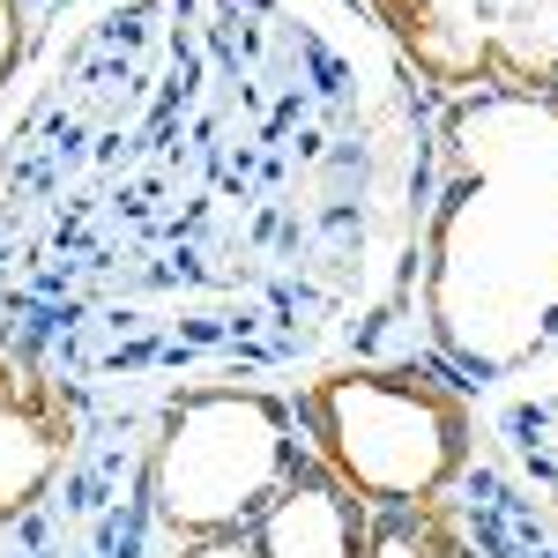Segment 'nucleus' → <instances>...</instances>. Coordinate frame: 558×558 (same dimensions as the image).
Returning <instances> with one entry per match:
<instances>
[{"label": "nucleus", "instance_id": "obj_12", "mask_svg": "<svg viewBox=\"0 0 558 558\" xmlns=\"http://www.w3.org/2000/svg\"><path fill=\"white\" fill-rule=\"evenodd\" d=\"M172 558H254V551H246V536H209V544H179Z\"/></svg>", "mask_w": 558, "mask_h": 558}, {"label": "nucleus", "instance_id": "obj_1", "mask_svg": "<svg viewBox=\"0 0 558 558\" xmlns=\"http://www.w3.org/2000/svg\"><path fill=\"white\" fill-rule=\"evenodd\" d=\"M0 105V350L89 395L417 357L432 89L365 0H45Z\"/></svg>", "mask_w": 558, "mask_h": 558}, {"label": "nucleus", "instance_id": "obj_11", "mask_svg": "<svg viewBox=\"0 0 558 558\" xmlns=\"http://www.w3.org/2000/svg\"><path fill=\"white\" fill-rule=\"evenodd\" d=\"M31 31H38L31 0H0V105L15 97L23 68H31Z\"/></svg>", "mask_w": 558, "mask_h": 558}, {"label": "nucleus", "instance_id": "obj_5", "mask_svg": "<svg viewBox=\"0 0 558 558\" xmlns=\"http://www.w3.org/2000/svg\"><path fill=\"white\" fill-rule=\"evenodd\" d=\"M365 15L432 97L499 83L558 112V0H365Z\"/></svg>", "mask_w": 558, "mask_h": 558}, {"label": "nucleus", "instance_id": "obj_9", "mask_svg": "<svg viewBox=\"0 0 558 558\" xmlns=\"http://www.w3.org/2000/svg\"><path fill=\"white\" fill-rule=\"evenodd\" d=\"M499 462L529 484V492H544L558 507V387H536V395H514L499 417Z\"/></svg>", "mask_w": 558, "mask_h": 558}, {"label": "nucleus", "instance_id": "obj_7", "mask_svg": "<svg viewBox=\"0 0 558 558\" xmlns=\"http://www.w3.org/2000/svg\"><path fill=\"white\" fill-rule=\"evenodd\" d=\"M365 521H373V507L305 454L291 470V484L268 499V514L246 529V551L254 558H365Z\"/></svg>", "mask_w": 558, "mask_h": 558}, {"label": "nucleus", "instance_id": "obj_8", "mask_svg": "<svg viewBox=\"0 0 558 558\" xmlns=\"http://www.w3.org/2000/svg\"><path fill=\"white\" fill-rule=\"evenodd\" d=\"M439 507L476 544V558H558V507L492 454H476Z\"/></svg>", "mask_w": 558, "mask_h": 558}, {"label": "nucleus", "instance_id": "obj_2", "mask_svg": "<svg viewBox=\"0 0 558 558\" xmlns=\"http://www.w3.org/2000/svg\"><path fill=\"white\" fill-rule=\"evenodd\" d=\"M417 357L470 395L558 357V112L529 89L432 97Z\"/></svg>", "mask_w": 558, "mask_h": 558}, {"label": "nucleus", "instance_id": "obj_10", "mask_svg": "<svg viewBox=\"0 0 558 558\" xmlns=\"http://www.w3.org/2000/svg\"><path fill=\"white\" fill-rule=\"evenodd\" d=\"M365 558H476V544L432 499V507H387L365 521Z\"/></svg>", "mask_w": 558, "mask_h": 558}, {"label": "nucleus", "instance_id": "obj_6", "mask_svg": "<svg viewBox=\"0 0 558 558\" xmlns=\"http://www.w3.org/2000/svg\"><path fill=\"white\" fill-rule=\"evenodd\" d=\"M97 402L105 395L0 350V529L38 514V499L68 476Z\"/></svg>", "mask_w": 558, "mask_h": 558}, {"label": "nucleus", "instance_id": "obj_3", "mask_svg": "<svg viewBox=\"0 0 558 558\" xmlns=\"http://www.w3.org/2000/svg\"><path fill=\"white\" fill-rule=\"evenodd\" d=\"M299 439L320 470L350 484L373 514L432 507L484 454L476 395L454 387L432 357H343L291 395Z\"/></svg>", "mask_w": 558, "mask_h": 558}, {"label": "nucleus", "instance_id": "obj_4", "mask_svg": "<svg viewBox=\"0 0 558 558\" xmlns=\"http://www.w3.org/2000/svg\"><path fill=\"white\" fill-rule=\"evenodd\" d=\"M305 462L291 395L254 380L157 387L149 410V514L172 544L246 536Z\"/></svg>", "mask_w": 558, "mask_h": 558}]
</instances>
